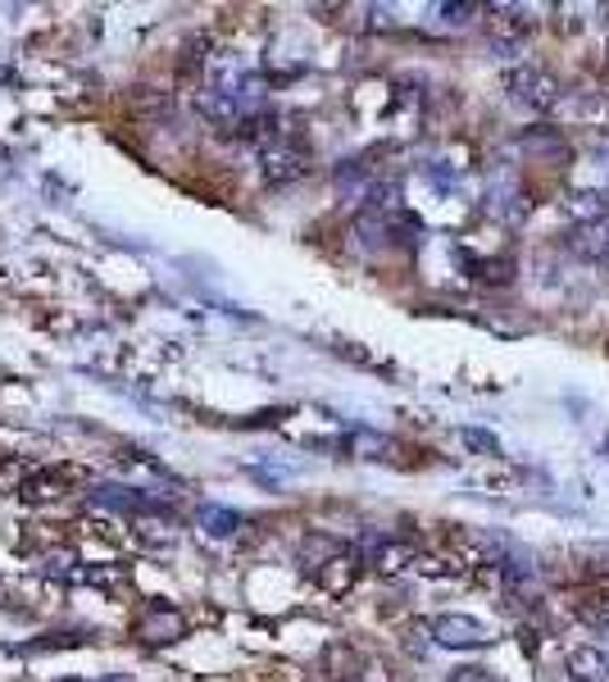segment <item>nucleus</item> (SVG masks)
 Wrapping results in <instances>:
<instances>
[{
  "instance_id": "nucleus-12",
  "label": "nucleus",
  "mask_w": 609,
  "mask_h": 682,
  "mask_svg": "<svg viewBox=\"0 0 609 682\" xmlns=\"http://www.w3.org/2000/svg\"><path fill=\"white\" fill-rule=\"evenodd\" d=\"M568 246H574L583 259H591V264H609V219L591 223V227H578V233L568 237Z\"/></svg>"
},
{
  "instance_id": "nucleus-3",
  "label": "nucleus",
  "mask_w": 609,
  "mask_h": 682,
  "mask_svg": "<svg viewBox=\"0 0 609 682\" xmlns=\"http://www.w3.org/2000/svg\"><path fill=\"white\" fill-rule=\"evenodd\" d=\"M428 632H432L437 647H446V651H482L491 641V628L482 619H473V615H460V610L437 615L428 624Z\"/></svg>"
},
{
  "instance_id": "nucleus-17",
  "label": "nucleus",
  "mask_w": 609,
  "mask_h": 682,
  "mask_svg": "<svg viewBox=\"0 0 609 682\" xmlns=\"http://www.w3.org/2000/svg\"><path fill=\"white\" fill-rule=\"evenodd\" d=\"M73 478V469H55V473H32L28 482H23V497H32V501H46V497H60V487H68Z\"/></svg>"
},
{
  "instance_id": "nucleus-21",
  "label": "nucleus",
  "mask_w": 609,
  "mask_h": 682,
  "mask_svg": "<svg viewBox=\"0 0 609 682\" xmlns=\"http://www.w3.org/2000/svg\"><path fill=\"white\" fill-rule=\"evenodd\" d=\"M437 14H441L446 23H455V28H460V23H469L473 14H482V10H478V6H464V0H455V6L446 0V6H437Z\"/></svg>"
},
{
  "instance_id": "nucleus-11",
  "label": "nucleus",
  "mask_w": 609,
  "mask_h": 682,
  "mask_svg": "<svg viewBox=\"0 0 609 682\" xmlns=\"http://www.w3.org/2000/svg\"><path fill=\"white\" fill-rule=\"evenodd\" d=\"M346 455H355V460H392V455L400 450L392 437H383V433H368V428H355L346 441H336Z\"/></svg>"
},
{
  "instance_id": "nucleus-5",
  "label": "nucleus",
  "mask_w": 609,
  "mask_h": 682,
  "mask_svg": "<svg viewBox=\"0 0 609 682\" xmlns=\"http://www.w3.org/2000/svg\"><path fill=\"white\" fill-rule=\"evenodd\" d=\"M355 560H364L377 574H400V568L414 564V546H409V537H396V533H364Z\"/></svg>"
},
{
  "instance_id": "nucleus-19",
  "label": "nucleus",
  "mask_w": 609,
  "mask_h": 682,
  "mask_svg": "<svg viewBox=\"0 0 609 682\" xmlns=\"http://www.w3.org/2000/svg\"><path fill=\"white\" fill-rule=\"evenodd\" d=\"M460 441L478 455H501V437L496 433H487V428H460Z\"/></svg>"
},
{
  "instance_id": "nucleus-4",
  "label": "nucleus",
  "mask_w": 609,
  "mask_h": 682,
  "mask_svg": "<svg viewBox=\"0 0 609 682\" xmlns=\"http://www.w3.org/2000/svg\"><path fill=\"white\" fill-rule=\"evenodd\" d=\"M532 28L537 23H532V10H523V6H491L487 10V36L501 55H514L532 36Z\"/></svg>"
},
{
  "instance_id": "nucleus-22",
  "label": "nucleus",
  "mask_w": 609,
  "mask_h": 682,
  "mask_svg": "<svg viewBox=\"0 0 609 682\" xmlns=\"http://www.w3.org/2000/svg\"><path fill=\"white\" fill-rule=\"evenodd\" d=\"M446 682H501L491 669H478V664H464V669H455Z\"/></svg>"
},
{
  "instance_id": "nucleus-20",
  "label": "nucleus",
  "mask_w": 609,
  "mask_h": 682,
  "mask_svg": "<svg viewBox=\"0 0 609 682\" xmlns=\"http://www.w3.org/2000/svg\"><path fill=\"white\" fill-rule=\"evenodd\" d=\"M23 482H28V465H19V460L0 465V497H6V491H14V487H23Z\"/></svg>"
},
{
  "instance_id": "nucleus-23",
  "label": "nucleus",
  "mask_w": 609,
  "mask_h": 682,
  "mask_svg": "<svg viewBox=\"0 0 609 682\" xmlns=\"http://www.w3.org/2000/svg\"><path fill=\"white\" fill-rule=\"evenodd\" d=\"M414 568H418V574H428V578H446V574H455V564H446V560H414Z\"/></svg>"
},
{
  "instance_id": "nucleus-15",
  "label": "nucleus",
  "mask_w": 609,
  "mask_h": 682,
  "mask_svg": "<svg viewBox=\"0 0 609 682\" xmlns=\"http://www.w3.org/2000/svg\"><path fill=\"white\" fill-rule=\"evenodd\" d=\"M196 523L205 528L210 537H233L237 528L246 523L237 510H227V505H201V514H196Z\"/></svg>"
},
{
  "instance_id": "nucleus-8",
  "label": "nucleus",
  "mask_w": 609,
  "mask_h": 682,
  "mask_svg": "<svg viewBox=\"0 0 609 682\" xmlns=\"http://www.w3.org/2000/svg\"><path fill=\"white\" fill-rule=\"evenodd\" d=\"M314 574H319L323 592H332V596H346V592L355 587V578H360V560H355V551H336L328 564H319V568H314Z\"/></svg>"
},
{
  "instance_id": "nucleus-2",
  "label": "nucleus",
  "mask_w": 609,
  "mask_h": 682,
  "mask_svg": "<svg viewBox=\"0 0 609 682\" xmlns=\"http://www.w3.org/2000/svg\"><path fill=\"white\" fill-rule=\"evenodd\" d=\"M505 87H510V96L519 100V105H527V109H555L559 105V83H555V73H546V68H537V64H519V68H510L505 73Z\"/></svg>"
},
{
  "instance_id": "nucleus-7",
  "label": "nucleus",
  "mask_w": 609,
  "mask_h": 682,
  "mask_svg": "<svg viewBox=\"0 0 609 682\" xmlns=\"http://www.w3.org/2000/svg\"><path fill=\"white\" fill-rule=\"evenodd\" d=\"M92 501L105 505V510H119V514H164V505L150 501L146 491H137V487H96Z\"/></svg>"
},
{
  "instance_id": "nucleus-14",
  "label": "nucleus",
  "mask_w": 609,
  "mask_h": 682,
  "mask_svg": "<svg viewBox=\"0 0 609 682\" xmlns=\"http://www.w3.org/2000/svg\"><path fill=\"white\" fill-rule=\"evenodd\" d=\"M464 269H469V278H478L487 287L514 283V259H478V255H464Z\"/></svg>"
},
{
  "instance_id": "nucleus-13",
  "label": "nucleus",
  "mask_w": 609,
  "mask_h": 682,
  "mask_svg": "<svg viewBox=\"0 0 609 682\" xmlns=\"http://www.w3.org/2000/svg\"><path fill=\"white\" fill-rule=\"evenodd\" d=\"M487 214L514 223L519 214H527V196L519 192L514 182H501V187H491V192H487Z\"/></svg>"
},
{
  "instance_id": "nucleus-6",
  "label": "nucleus",
  "mask_w": 609,
  "mask_h": 682,
  "mask_svg": "<svg viewBox=\"0 0 609 682\" xmlns=\"http://www.w3.org/2000/svg\"><path fill=\"white\" fill-rule=\"evenodd\" d=\"M182 632H186V619L173 610V605H150L137 624V637L150 641V647H169V641H178Z\"/></svg>"
},
{
  "instance_id": "nucleus-18",
  "label": "nucleus",
  "mask_w": 609,
  "mask_h": 682,
  "mask_svg": "<svg viewBox=\"0 0 609 682\" xmlns=\"http://www.w3.org/2000/svg\"><path fill=\"white\" fill-rule=\"evenodd\" d=\"M328 673H332V682H355L360 678V669H364V660L351 651V647H328Z\"/></svg>"
},
{
  "instance_id": "nucleus-9",
  "label": "nucleus",
  "mask_w": 609,
  "mask_h": 682,
  "mask_svg": "<svg viewBox=\"0 0 609 682\" xmlns=\"http://www.w3.org/2000/svg\"><path fill=\"white\" fill-rule=\"evenodd\" d=\"M564 669L574 682H609V656L596 647H574L564 656Z\"/></svg>"
},
{
  "instance_id": "nucleus-10",
  "label": "nucleus",
  "mask_w": 609,
  "mask_h": 682,
  "mask_svg": "<svg viewBox=\"0 0 609 682\" xmlns=\"http://www.w3.org/2000/svg\"><path fill=\"white\" fill-rule=\"evenodd\" d=\"M574 615L591 632H609V587H583V592H574Z\"/></svg>"
},
{
  "instance_id": "nucleus-1",
  "label": "nucleus",
  "mask_w": 609,
  "mask_h": 682,
  "mask_svg": "<svg viewBox=\"0 0 609 682\" xmlns=\"http://www.w3.org/2000/svg\"><path fill=\"white\" fill-rule=\"evenodd\" d=\"M259 173H264V182H269V187L300 182L304 173H310V146L296 141L291 132L278 137V141H269V146L259 150Z\"/></svg>"
},
{
  "instance_id": "nucleus-16",
  "label": "nucleus",
  "mask_w": 609,
  "mask_h": 682,
  "mask_svg": "<svg viewBox=\"0 0 609 682\" xmlns=\"http://www.w3.org/2000/svg\"><path fill=\"white\" fill-rule=\"evenodd\" d=\"M568 214L578 219V227H591V223H605L609 219V192H583L568 201Z\"/></svg>"
}]
</instances>
